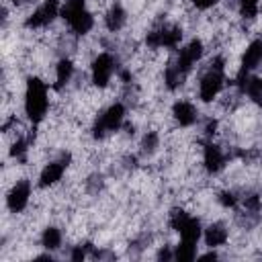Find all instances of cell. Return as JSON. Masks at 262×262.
<instances>
[{
    "label": "cell",
    "instance_id": "6da1fadb",
    "mask_svg": "<svg viewBox=\"0 0 262 262\" xmlns=\"http://www.w3.org/2000/svg\"><path fill=\"white\" fill-rule=\"evenodd\" d=\"M25 111L33 123H39L47 113V88L39 78L27 80L25 92Z\"/></svg>",
    "mask_w": 262,
    "mask_h": 262
},
{
    "label": "cell",
    "instance_id": "7a4b0ae2",
    "mask_svg": "<svg viewBox=\"0 0 262 262\" xmlns=\"http://www.w3.org/2000/svg\"><path fill=\"white\" fill-rule=\"evenodd\" d=\"M63 18L68 20V25L72 27L74 33L84 35L92 29V16L84 6V0H66L63 8H61Z\"/></svg>",
    "mask_w": 262,
    "mask_h": 262
},
{
    "label": "cell",
    "instance_id": "3957f363",
    "mask_svg": "<svg viewBox=\"0 0 262 262\" xmlns=\"http://www.w3.org/2000/svg\"><path fill=\"white\" fill-rule=\"evenodd\" d=\"M221 84H223V59L217 57L211 63V70L201 80V98L205 102L213 100L217 96V92L221 90Z\"/></svg>",
    "mask_w": 262,
    "mask_h": 262
},
{
    "label": "cell",
    "instance_id": "277c9868",
    "mask_svg": "<svg viewBox=\"0 0 262 262\" xmlns=\"http://www.w3.org/2000/svg\"><path fill=\"white\" fill-rule=\"evenodd\" d=\"M123 115H125L123 104H113V106H108V108L100 115V119L96 121V125H94V137H104L106 133L119 129L121 123H123Z\"/></svg>",
    "mask_w": 262,
    "mask_h": 262
},
{
    "label": "cell",
    "instance_id": "5b68a950",
    "mask_svg": "<svg viewBox=\"0 0 262 262\" xmlns=\"http://www.w3.org/2000/svg\"><path fill=\"white\" fill-rule=\"evenodd\" d=\"M260 61H262V41L258 39V41H252V43L248 45V49H246V53H244V57H242V70H239V74H237V84H239V88H244V84H246V80H248V72L254 70Z\"/></svg>",
    "mask_w": 262,
    "mask_h": 262
},
{
    "label": "cell",
    "instance_id": "8992f818",
    "mask_svg": "<svg viewBox=\"0 0 262 262\" xmlns=\"http://www.w3.org/2000/svg\"><path fill=\"white\" fill-rule=\"evenodd\" d=\"M57 10H59V4H57V0H47V2H43L29 18H27V27L29 29H39V27H45V25H49L55 16H57Z\"/></svg>",
    "mask_w": 262,
    "mask_h": 262
},
{
    "label": "cell",
    "instance_id": "52a82bcc",
    "mask_svg": "<svg viewBox=\"0 0 262 262\" xmlns=\"http://www.w3.org/2000/svg\"><path fill=\"white\" fill-rule=\"evenodd\" d=\"M113 68H115L113 57H111L108 53H100V55L92 61V82H94L96 86H100V88L106 86L108 80H111Z\"/></svg>",
    "mask_w": 262,
    "mask_h": 262
},
{
    "label": "cell",
    "instance_id": "ba28073f",
    "mask_svg": "<svg viewBox=\"0 0 262 262\" xmlns=\"http://www.w3.org/2000/svg\"><path fill=\"white\" fill-rule=\"evenodd\" d=\"M182 39V33L180 29H158V31H151L147 35V45L149 47H176L178 41Z\"/></svg>",
    "mask_w": 262,
    "mask_h": 262
},
{
    "label": "cell",
    "instance_id": "9c48e42d",
    "mask_svg": "<svg viewBox=\"0 0 262 262\" xmlns=\"http://www.w3.org/2000/svg\"><path fill=\"white\" fill-rule=\"evenodd\" d=\"M29 194H31V184L27 182V180H20V182H16L14 186H12V190L8 192V199H6V203H8V209L10 211H23L25 207H27V203H29Z\"/></svg>",
    "mask_w": 262,
    "mask_h": 262
},
{
    "label": "cell",
    "instance_id": "30bf717a",
    "mask_svg": "<svg viewBox=\"0 0 262 262\" xmlns=\"http://www.w3.org/2000/svg\"><path fill=\"white\" fill-rule=\"evenodd\" d=\"M203 55V43L201 41H190L178 55V61H176V68L182 72V74H188V70L192 68V63Z\"/></svg>",
    "mask_w": 262,
    "mask_h": 262
},
{
    "label": "cell",
    "instance_id": "8fae6325",
    "mask_svg": "<svg viewBox=\"0 0 262 262\" xmlns=\"http://www.w3.org/2000/svg\"><path fill=\"white\" fill-rule=\"evenodd\" d=\"M66 162H68V156H66L63 160H59V162L47 164V166L43 168V172H41L39 184H41V186H51V184H55V182L61 178V174H63V170H66V166H68Z\"/></svg>",
    "mask_w": 262,
    "mask_h": 262
},
{
    "label": "cell",
    "instance_id": "7c38bea8",
    "mask_svg": "<svg viewBox=\"0 0 262 262\" xmlns=\"http://www.w3.org/2000/svg\"><path fill=\"white\" fill-rule=\"evenodd\" d=\"M172 113H174V119H176L180 125H184V127L192 125V123H194V119H196V111H194V106H192L190 102H186V100L176 102Z\"/></svg>",
    "mask_w": 262,
    "mask_h": 262
},
{
    "label": "cell",
    "instance_id": "4fadbf2b",
    "mask_svg": "<svg viewBox=\"0 0 262 262\" xmlns=\"http://www.w3.org/2000/svg\"><path fill=\"white\" fill-rule=\"evenodd\" d=\"M223 164H225V158H223L221 149L213 143H207L205 145V166H207V170L209 172H219L223 168Z\"/></svg>",
    "mask_w": 262,
    "mask_h": 262
},
{
    "label": "cell",
    "instance_id": "5bb4252c",
    "mask_svg": "<svg viewBox=\"0 0 262 262\" xmlns=\"http://www.w3.org/2000/svg\"><path fill=\"white\" fill-rule=\"evenodd\" d=\"M225 239H227V229L221 225V223H213V225H209L207 229H205V242H207V246H221V244H225Z\"/></svg>",
    "mask_w": 262,
    "mask_h": 262
},
{
    "label": "cell",
    "instance_id": "9a60e30c",
    "mask_svg": "<svg viewBox=\"0 0 262 262\" xmlns=\"http://www.w3.org/2000/svg\"><path fill=\"white\" fill-rule=\"evenodd\" d=\"M178 233H180L182 239H186V242H194V244H196V239L201 237V223H199L196 219L188 217V219L180 225Z\"/></svg>",
    "mask_w": 262,
    "mask_h": 262
},
{
    "label": "cell",
    "instance_id": "2e32d148",
    "mask_svg": "<svg viewBox=\"0 0 262 262\" xmlns=\"http://www.w3.org/2000/svg\"><path fill=\"white\" fill-rule=\"evenodd\" d=\"M123 25H125V10H123L119 4H115V6L108 10V14H106V27H108L111 31H119Z\"/></svg>",
    "mask_w": 262,
    "mask_h": 262
},
{
    "label": "cell",
    "instance_id": "e0dca14e",
    "mask_svg": "<svg viewBox=\"0 0 262 262\" xmlns=\"http://www.w3.org/2000/svg\"><path fill=\"white\" fill-rule=\"evenodd\" d=\"M72 74H74V66H72V61H70V59H61V61L57 63L55 86H57V88H61V86L72 78Z\"/></svg>",
    "mask_w": 262,
    "mask_h": 262
},
{
    "label": "cell",
    "instance_id": "ac0fdd59",
    "mask_svg": "<svg viewBox=\"0 0 262 262\" xmlns=\"http://www.w3.org/2000/svg\"><path fill=\"white\" fill-rule=\"evenodd\" d=\"M244 92H248V96L254 102H262V78H248L244 84Z\"/></svg>",
    "mask_w": 262,
    "mask_h": 262
},
{
    "label": "cell",
    "instance_id": "d6986e66",
    "mask_svg": "<svg viewBox=\"0 0 262 262\" xmlns=\"http://www.w3.org/2000/svg\"><path fill=\"white\" fill-rule=\"evenodd\" d=\"M194 256H196L194 242H186V239H182V242H180V246H178V248H176V252H174V258H176V260H180V262H190Z\"/></svg>",
    "mask_w": 262,
    "mask_h": 262
},
{
    "label": "cell",
    "instance_id": "ffe728a7",
    "mask_svg": "<svg viewBox=\"0 0 262 262\" xmlns=\"http://www.w3.org/2000/svg\"><path fill=\"white\" fill-rule=\"evenodd\" d=\"M41 242H43V246H45L47 250L59 248V244H61V233H59V229L47 227V229L43 231V235H41Z\"/></svg>",
    "mask_w": 262,
    "mask_h": 262
},
{
    "label": "cell",
    "instance_id": "44dd1931",
    "mask_svg": "<svg viewBox=\"0 0 262 262\" xmlns=\"http://www.w3.org/2000/svg\"><path fill=\"white\" fill-rule=\"evenodd\" d=\"M184 76H186V74H182V72L176 68V63L168 66V70H166V82H168V88H176V86H180L182 80H184Z\"/></svg>",
    "mask_w": 262,
    "mask_h": 262
},
{
    "label": "cell",
    "instance_id": "7402d4cb",
    "mask_svg": "<svg viewBox=\"0 0 262 262\" xmlns=\"http://www.w3.org/2000/svg\"><path fill=\"white\" fill-rule=\"evenodd\" d=\"M242 4V14L248 18H254L258 12V0H239Z\"/></svg>",
    "mask_w": 262,
    "mask_h": 262
},
{
    "label": "cell",
    "instance_id": "603a6c76",
    "mask_svg": "<svg viewBox=\"0 0 262 262\" xmlns=\"http://www.w3.org/2000/svg\"><path fill=\"white\" fill-rule=\"evenodd\" d=\"M10 154H12L16 160H25V154H27V141H25V139H18V141H14V143H12V149H10Z\"/></svg>",
    "mask_w": 262,
    "mask_h": 262
},
{
    "label": "cell",
    "instance_id": "cb8c5ba5",
    "mask_svg": "<svg viewBox=\"0 0 262 262\" xmlns=\"http://www.w3.org/2000/svg\"><path fill=\"white\" fill-rule=\"evenodd\" d=\"M186 219H188V215H186L184 211H178V209H176V211H172V215H170V225L178 231V229H180V225H182Z\"/></svg>",
    "mask_w": 262,
    "mask_h": 262
},
{
    "label": "cell",
    "instance_id": "d4e9b609",
    "mask_svg": "<svg viewBox=\"0 0 262 262\" xmlns=\"http://www.w3.org/2000/svg\"><path fill=\"white\" fill-rule=\"evenodd\" d=\"M156 145H158V135L156 133H147L145 139H143V151L151 154L156 149Z\"/></svg>",
    "mask_w": 262,
    "mask_h": 262
},
{
    "label": "cell",
    "instance_id": "484cf974",
    "mask_svg": "<svg viewBox=\"0 0 262 262\" xmlns=\"http://www.w3.org/2000/svg\"><path fill=\"white\" fill-rule=\"evenodd\" d=\"M219 201H221L225 207H233V205H235V196H233V192H221Z\"/></svg>",
    "mask_w": 262,
    "mask_h": 262
},
{
    "label": "cell",
    "instance_id": "4316f807",
    "mask_svg": "<svg viewBox=\"0 0 262 262\" xmlns=\"http://www.w3.org/2000/svg\"><path fill=\"white\" fill-rule=\"evenodd\" d=\"M196 8H209V6H213L217 0H190Z\"/></svg>",
    "mask_w": 262,
    "mask_h": 262
},
{
    "label": "cell",
    "instance_id": "83f0119b",
    "mask_svg": "<svg viewBox=\"0 0 262 262\" xmlns=\"http://www.w3.org/2000/svg\"><path fill=\"white\" fill-rule=\"evenodd\" d=\"M84 256H86V250H84L82 246H78V248L72 252V260H84Z\"/></svg>",
    "mask_w": 262,
    "mask_h": 262
},
{
    "label": "cell",
    "instance_id": "f1b7e54d",
    "mask_svg": "<svg viewBox=\"0 0 262 262\" xmlns=\"http://www.w3.org/2000/svg\"><path fill=\"white\" fill-rule=\"evenodd\" d=\"M168 258H172V254H170L168 250H162V252H160V260H168Z\"/></svg>",
    "mask_w": 262,
    "mask_h": 262
},
{
    "label": "cell",
    "instance_id": "f546056e",
    "mask_svg": "<svg viewBox=\"0 0 262 262\" xmlns=\"http://www.w3.org/2000/svg\"><path fill=\"white\" fill-rule=\"evenodd\" d=\"M16 2H25V0H16Z\"/></svg>",
    "mask_w": 262,
    "mask_h": 262
}]
</instances>
